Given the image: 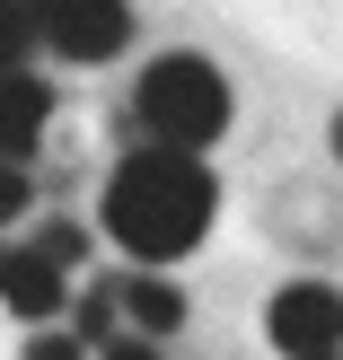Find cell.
Listing matches in <instances>:
<instances>
[{
	"label": "cell",
	"mask_w": 343,
	"mask_h": 360,
	"mask_svg": "<svg viewBox=\"0 0 343 360\" xmlns=\"http://www.w3.org/2000/svg\"><path fill=\"white\" fill-rule=\"evenodd\" d=\"M97 220H106V238H115L132 264H176V255H194V246L211 238V220H220V176L203 167V150L150 141V150H132L115 176H106Z\"/></svg>",
	"instance_id": "6da1fadb"
},
{
	"label": "cell",
	"mask_w": 343,
	"mask_h": 360,
	"mask_svg": "<svg viewBox=\"0 0 343 360\" xmlns=\"http://www.w3.org/2000/svg\"><path fill=\"white\" fill-rule=\"evenodd\" d=\"M132 123L141 141H168V150H211L229 132V79L203 53H158L132 79Z\"/></svg>",
	"instance_id": "7a4b0ae2"
},
{
	"label": "cell",
	"mask_w": 343,
	"mask_h": 360,
	"mask_svg": "<svg viewBox=\"0 0 343 360\" xmlns=\"http://www.w3.org/2000/svg\"><path fill=\"white\" fill-rule=\"evenodd\" d=\"M27 9H35V44H53L62 62H115L141 27L132 0H27Z\"/></svg>",
	"instance_id": "3957f363"
},
{
	"label": "cell",
	"mask_w": 343,
	"mask_h": 360,
	"mask_svg": "<svg viewBox=\"0 0 343 360\" xmlns=\"http://www.w3.org/2000/svg\"><path fill=\"white\" fill-rule=\"evenodd\" d=\"M264 334H273V352H291V360H335L343 352V299H335V281H282L273 308H264Z\"/></svg>",
	"instance_id": "277c9868"
},
{
	"label": "cell",
	"mask_w": 343,
	"mask_h": 360,
	"mask_svg": "<svg viewBox=\"0 0 343 360\" xmlns=\"http://www.w3.org/2000/svg\"><path fill=\"white\" fill-rule=\"evenodd\" d=\"M0 308L18 316V326H44V316L70 308V264H53L44 246H0Z\"/></svg>",
	"instance_id": "5b68a950"
},
{
	"label": "cell",
	"mask_w": 343,
	"mask_h": 360,
	"mask_svg": "<svg viewBox=\"0 0 343 360\" xmlns=\"http://www.w3.org/2000/svg\"><path fill=\"white\" fill-rule=\"evenodd\" d=\"M115 308H123V326H141L150 343H168V334L185 326V290L168 281V264H132V273H115Z\"/></svg>",
	"instance_id": "8992f818"
},
{
	"label": "cell",
	"mask_w": 343,
	"mask_h": 360,
	"mask_svg": "<svg viewBox=\"0 0 343 360\" xmlns=\"http://www.w3.org/2000/svg\"><path fill=\"white\" fill-rule=\"evenodd\" d=\"M44 123H53V88L35 79L27 62H9L0 70V158H35Z\"/></svg>",
	"instance_id": "52a82bcc"
},
{
	"label": "cell",
	"mask_w": 343,
	"mask_h": 360,
	"mask_svg": "<svg viewBox=\"0 0 343 360\" xmlns=\"http://www.w3.org/2000/svg\"><path fill=\"white\" fill-rule=\"evenodd\" d=\"M123 326V308H115V281H97V290H70V334H80L88 352H106V334Z\"/></svg>",
	"instance_id": "ba28073f"
},
{
	"label": "cell",
	"mask_w": 343,
	"mask_h": 360,
	"mask_svg": "<svg viewBox=\"0 0 343 360\" xmlns=\"http://www.w3.org/2000/svg\"><path fill=\"white\" fill-rule=\"evenodd\" d=\"M27 44H35V9L27 0H0V70L27 62Z\"/></svg>",
	"instance_id": "9c48e42d"
},
{
	"label": "cell",
	"mask_w": 343,
	"mask_h": 360,
	"mask_svg": "<svg viewBox=\"0 0 343 360\" xmlns=\"http://www.w3.org/2000/svg\"><path fill=\"white\" fill-rule=\"evenodd\" d=\"M35 246H44L53 264H88V229L80 220H35Z\"/></svg>",
	"instance_id": "30bf717a"
},
{
	"label": "cell",
	"mask_w": 343,
	"mask_h": 360,
	"mask_svg": "<svg viewBox=\"0 0 343 360\" xmlns=\"http://www.w3.org/2000/svg\"><path fill=\"white\" fill-rule=\"evenodd\" d=\"M27 202H35L27 158H0V229H9V220H27Z\"/></svg>",
	"instance_id": "8fae6325"
},
{
	"label": "cell",
	"mask_w": 343,
	"mask_h": 360,
	"mask_svg": "<svg viewBox=\"0 0 343 360\" xmlns=\"http://www.w3.org/2000/svg\"><path fill=\"white\" fill-rule=\"evenodd\" d=\"M326 150H335V158H343V105H335V123H326Z\"/></svg>",
	"instance_id": "7c38bea8"
}]
</instances>
